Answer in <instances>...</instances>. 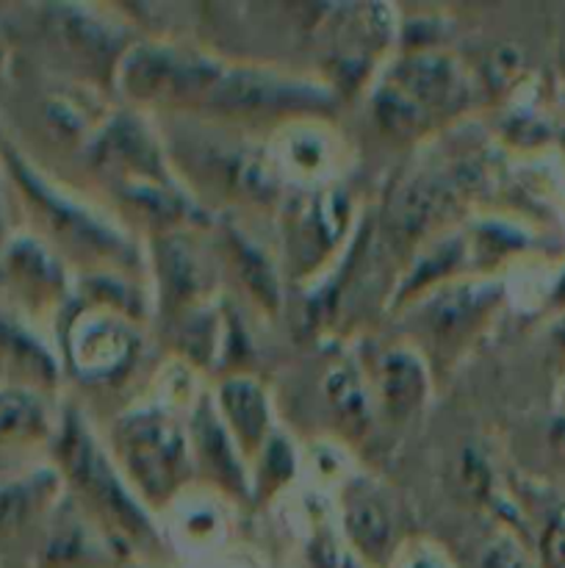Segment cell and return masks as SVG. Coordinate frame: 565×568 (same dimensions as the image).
I'll list each match as a JSON object with an SVG mask.
<instances>
[{"label":"cell","mask_w":565,"mask_h":568,"mask_svg":"<svg viewBox=\"0 0 565 568\" xmlns=\"http://www.w3.org/2000/svg\"><path fill=\"white\" fill-rule=\"evenodd\" d=\"M131 344L133 338L114 316L89 311L66 325V355L72 369L83 377H109L125 364Z\"/></svg>","instance_id":"9c48e42d"},{"label":"cell","mask_w":565,"mask_h":568,"mask_svg":"<svg viewBox=\"0 0 565 568\" xmlns=\"http://www.w3.org/2000/svg\"><path fill=\"white\" fill-rule=\"evenodd\" d=\"M64 272L48 244L31 233H11L0 250V305L17 314H37L59 303Z\"/></svg>","instance_id":"5b68a950"},{"label":"cell","mask_w":565,"mask_h":568,"mask_svg":"<svg viewBox=\"0 0 565 568\" xmlns=\"http://www.w3.org/2000/svg\"><path fill=\"white\" fill-rule=\"evenodd\" d=\"M59 483V471L50 469L0 475V549L14 544L53 508Z\"/></svg>","instance_id":"30bf717a"},{"label":"cell","mask_w":565,"mask_h":568,"mask_svg":"<svg viewBox=\"0 0 565 568\" xmlns=\"http://www.w3.org/2000/svg\"><path fill=\"white\" fill-rule=\"evenodd\" d=\"M55 381L53 355L22 325L17 311L0 305V386L44 394Z\"/></svg>","instance_id":"52a82bcc"},{"label":"cell","mask_w":565,"mask_h":568,"mask_svg":"<svg viewBox=\"0 0 565 568\" xmlns=\"http://www.w3.org/2000/svg\"><path fill=\"white\" fill-rule=\"evenodd\" d=\"M482 568H535L513 541H499L487 549Z\"/></svg>","instance_id":"d6986e66"},{"label":"cell","mask_w":565,"mask_h":568,"mask_svg":"<svg viewBox=\"0 0 565 568\" xmlns=\"http://www.w3.org/2000/svg\"><path fill=\"white\" fill-rule=\"evenodd\" d=\"M114 447L127 480L153 505L175 497L188 477L186 438L158 410L125 416L114 430Z\"/></svg>","instance_id":"6da1fadb"},{"label":"cell","mask_w":565,"mask_h":568,"mask_svg":"<svg viewBox=\"0 0 565 568\" xmlns=\"http://www.w3.org/2000/svg\"><path fill=\"white\" fill-rule=\"evenodd\" d=\"M343 525H347V536L360 558L371 560V564H386L391 558L393 525L388 508L377 494L355 488L347 510H343Z\"/></svg>","instance_id":"4fadbf2b"},{"label":"cell","mask_w":565,"mask_h":568,"mask_svg":"<svg viewBox=\"0 0 565 568\" xmlns=\"http://www.w3.org/2000/svg\"><path fill=\"white\" fill-rule=\"evenodd\" d=\"M37 31L50 48L64 50L66 55L81 61L109 59L114 53V44L120 42V31L105 26L100 17H94L81 6H42L37 9Z\"/></svg>","instance_id":"ba28073f"},{"label":"cell","mask_w":565,"mask_h":568,"mask_svg":"<svg viewBox=\"0 0 565 568\" xmlns=\"http://www.w3.org/2000/svg\"><path fill=\"white\" fill-rule=\"evenodd\" d=\"M219 408L222 416H225L227 430L236 438L238 447L253 453L266 442L269 405H266V394L258 383L247 381V377L227 381L219 392Z\"/></svg>","instance_id":"7c38bea8"},{"label":"cell","mask_w":565,"mask_h":568,"mask_svg":"<svg viewBox=\"0 0 565 568\" xmlns=\"http://www.w3.org/2000/svg\"><path fill=\"white\" fill-rule=\"evenodd\" d=\"M6 64H9V42H6L3 31H0V75L6 72Z\"/></svg>","instance_id":"44dd1931"},{"label":"cell","mask_w":565,"mask_h":568,"mask_svg":"<svg viewBox=\"0 0 565 568\" xmlns=\"http://www.w3.org/2000/svg\"><path fill=\"white\" fill-rule=\"evenodd\" d=\"M541 558L546 568H565V508L557 510L543 530Z\"/></svg>","instance_id":"ac0fdd59"},{"label":"cell","mask_w":565,"mask_h":568,"mask_svg":"<svg viewBox=\"0 0 565 568\" xmlns=\"http://www.w3.org/2000/svg\"><path fill=\"white\" fill-rule=\"evenodd\" d=\"M449 205L446 189L438 186V183L415 181L399 194L397 205H393V227H397L402 236L413 239L415 233L427 231L432 225L438 214H443V209Z\"/></svg>","instance_id":"2e32d148"},{"label":"cell","mask_w":565,"mask_h":568,"mask_svg":"<svg viewBox=\"0 0 565 568\" xmlns=\"http://www.w3.org/2000/svg\"><path fill=\"white\" fill-rule=\"evenodd\" d=\"M222 72V64L210 61L208 55L166 44H142L127 50L122 64L127 92L142 100H183L194 94L208 98Z\"/></svg>","instance_id":"3957f363"},{"label":"cell","mask_w":565,"mask_h":568,"mask_svg":"<svg viewBox=\"0 0 565 568\" xmlns=\"http://www.w3.org/2000/svg\"><path fill=\"white\" fill-rule=\"evenodd\" d=\"M53 438L44 394L0 386V453Z\"/></svg>","instance_id":"8fae6325"},{"label":"cell","mask_w":565,"mask_h":568,"mask_svg":"<svg viewBox=\"0 0 565 568\" xmlns=\"http://www.w3.org/2000/svg\"><path fill=\"white\" fill-rule=\"evenodd\" d=\"M458 70L446 55H410L393 72L380 98V114L393 122L397 131L421 128L435 111L452 109L463 94Z\"/></svg>","instance_id":"277c9868"},{"label":"cell","mask_w":565,"mask_h":568,"mask_svg":"<svg viewBox=\"0 0 565 568\" xmlns=\"http://www.w3.org/2000/svg\"><path fill=\"white\" fill-rule=\"evenodd\" d=\"M427 392V377L421 369V361L413 353L393 349L380 364V397L388 414L393 419L413 414L421 405Z\"/></svg>","instance_id":"9a60e30c"},{"label":"cell","mask_w":565,"mask_h":568,"mask_svg":"<svg viewBox=\"0 0 565 568\" xmlns=\"http://www.w3.org/2000/svg\"><path fill=\"white\" fill-rule=\"evenodd\" d=\"M210 109L236 111V114H255V111H280L297 105L327 103V94L319 87L277 78L271 72L255 70H225L210 94L205 98Z\"/></svg>","instance_id":"8992f818"},{"label":"cell","mask_w":565,"mask_h":568,"mask_svg":"<svg viewBox=\"0 0 565 568\" xmlns=\"http://www.w3.org/2000/svg\"><path fill=\"white\" fill-rule=\"evenodd\" d=\"M53 455L59 464V477H64L72 486V491L92 505L94 510L105 514V519L116 521L133 536H142L138 530L147 527L142 510L136 508L131 494L120 483L116 471L111 469L109 458L94 442L89 427H83V419L70 410L61 419L59 433H53Z\"/></svg>","instance_id":"7a4b0ae2"},{"label":"cell","mask_w":565,"mask_h":568,"mask_svg":"<svg viewBox=\"0 0 565 568\" xmlns=\"http://www.w3.org/2000/svg\"><path fill=\"white\" fill-rule=\"evenodd\" d=\"M194 422H197V425H194V438H197V449L199 455H203L205 466H210L216 475H222V480H233V477H238V469L233 466V458H230V442H227L225 430L216 425L214 410L205 405Z\"/></svg>","instance_id":"e0dca14e"},{"label":"cell","mask_w":565,"mask_h":568,"mask_svg":"<svg viewBox=\"0 0 565 568\" xmlns=\"http://www.w3.org/2000/svg\"><path fill=\"white\" fill-rule=\"evenodd\" d=\"M496 303V292L491 286H454L446 288L432 300L427 311V325L430 333L441 342L463 336L480 322L482 311Z\"/></svg>","instance_id":"5bb4252c"},{"label":"cell","mask_w":565,"mask_h":568,"mask_svg":"<svg viewBox=\"0 0 565 568\" xmlns=\"http://www.w3.org/2000/svg\"><path fill=\"white\" fill-rule=\"evenodd\" d=\"M9 214H11V194H9V181H6L3 164H0V250H3V247H6V242H9V239H11Z\"/></svg>","instance_id":"ffe728a7"}]
</instances>
